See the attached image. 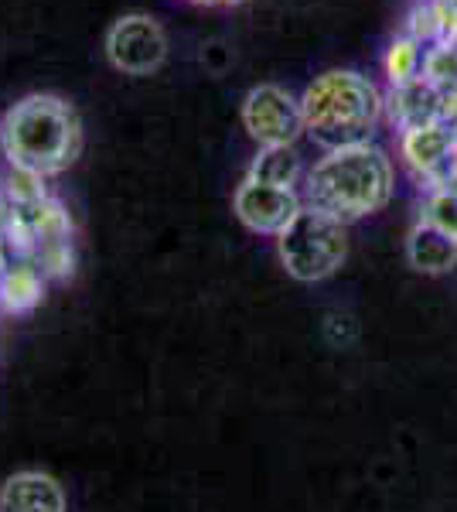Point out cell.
Returning a JSON list of instances; mask_svg holds the SVG:
<instances>
[{
    "label": "cell",
    "mask_w": 457,
    "mask_h": 512,
    "mask_svg": "<svg viewBox=\"0 0 457 512\" xmlns=\"http://www.w3.org/2000/svg\"><path fill=\"white\" fill-rule=\"evenodd\" d=\"M423 79L440 93L457 89V41H437L423 52Z\"/></svg>",
    "instance_id": "cell-15"
},
{
    "label": "cell",
    "mask_w": 457,
    "mask_h": 512,
    "mask_svg": "<svg viewBox=\"0 0 457 512\" xmlns=\"http://www.w3.org/2000/svg\"><path fill=\"white\" fill-rule=\"evenodd\" d=\"M406 35L427 48L444 41V21H440L437 0H417V4H413V11L406 14Z\"/></svg>",
    "instance_id": "cell-18"
},
{
    "label": "cell",
    "mask_w": 457,
    "mask_h": 512,
    "mask_svg": "<svg viewBox=\"0 0 457 512\" xmlns=\"http://www.w3.org/2000/svg\"><path fill=\"white\" fill-rule=\"evenodd\" d=\"M277 253H280V263H284L287 274L294 280L314 284V280L331 277L348 256L345 222L304 205L301 216L277 236Z\"/></svg>",
    "instance_id": "cell-4"
},
{
    "label": "cell",
    "mask_w": 457,
    "mask_h": 512,
    "mask_svg": "<svg viewBox=\"0 0 457 512\" xmlns=\"http://www.w3.org/2000/svg\"><path fill=\"white\" fill-rule=\"evenodd\" d=\"M31 263L45 274V280H65L72 277V267H76V246H72V236L69 239H48L31 250L28 256Z\"/></svg>",
    "instance_id": "cell-16"
},
{
    "label": "cell",
    "mask_w": 457,
    "mask_h": 512,
    "mask_svg": "<svg viewBox=\"0 0 457 512\" xmlns=\"http://www.w3.org/2000/svg\"><path fill=\"white\" fill-rule=\"evenodd\" d=\"M304 130L324 151L369 144L376 134L386 99L359 72H324L304 89Z\"/></svg>",
    "instance_id": "cell-3"
},
{
    "label": "cell",
    "mask_w": 457,
    "mask_h": 512,
    "mask_svg": "<svg viewBox=\"0 0 457 512\" xmlns=\"http://www.w3.org/2000/svg\"><path fill=\"white\" fill-rule=\"evenodd\" d=\"M396 175L386 154L372 144L342 147V151H328L304 175V205L314 212L355 222L372 212L386 209L393 198Z\"/></svg>",
    "instance_id": "cell-2"
},
{
    "label": "cell",
    "mask_w": 457,
    "mask_h": 512,
    "mask_svg": "<svg viewBox=\"0 0 457 512\" xmlns=\"http://www.w3.org/2000/svg\"><path fill=\"white\" fill-rule=\"evenodd\" d=\"M106 55L127 76H151L168 55V35L151 14H127L106 35Z\"/></svg>",
    "instance_id": "cell-6"
},
{
    "label": "cell",
    "mask_w": 457,
    "mask_h": 512,
    "mask_svg": "<svg viewBox=\"0 0 457 512\" xmlns=\"http://www.w3.org/2000/svg\"><path fill=\"white\" fill-rule=\"evenodd\" d=\"M45 274L28 260V256H14L7 270L0 274V315H28L45 297Z\"/></svg>",
    "instance_id": "cell-11"
},
{
    "label": "cell",
    "mask_w": 457,
    "mask_h": 512,
    "mask_svg": "<svg viewBox=\"0 0 457 512\" xmlns=\"http://www.w3.org/2000/svg\"><path fill=\"white\" fill-rule=\"evenodd\" d=\"M304 161L297 154L294 144L284 147H260V154L249 164V181H260V185L270 188H287V192H297V185L304 181Z\"/></svg>",
    "instance_id": "cell-13"
},
{
    "label": "cell",
    "mask_w": 457,
    "mask_h": 512,
    "mask_svg": "<svg viewBox=\"0 0 457 512\" xmlns=\"http://www.w3.org/2000/svg\"><path fill=\"white\" fill-rule=\"evenodd\" d=\"M0 154L7 168L55 178L82 154V123L72 103L58 96H24L0 120Z\"/></svg>",
    "instance_id": "cell-1"
},
{
    "label": "cell",
    "mask_w": 457,
    "mask_h": 512,
    "mask_svg": "<svg viewBox=\"0 0 457 512\" xmlns=\"http://www.w3.org/2000/svg\"><path fill=\"white\" fill-rule=\"evenodd\" d=\"M386 113L400 130H417V127H427V123H437L440 89L430 86L423 76L406 82V86H396L386 99Z\"/></svg>",
    "instance_id": "cell-10"
},
{
    "label": "cell",
    "mask_w": 457,
    "mask_h": 512,
    "mask_svg": "<svg viewBox=\"0 0 457 512\" xmlns=\"http://www.w3.org/2000/svg\"><path fill=\"white\" fill-rule=\"evenodd\" d=\"M0 512H69V506L52 475L18 472L0 485Z\"/></svg>",
    "instance_id": "cell-9"
},
{
    "label": "cell",
    "mask_w": 457,
    "mask_h": 512,
    "mask_svg": "<svg viewBox=\"0 0 457 512\" xmlns=\"http://www.w3.org/2000/svg\"><path fill=\"white\" fill-rule=\"evenodd\" d=\"M454 137L444 123H427V127H417V130H403L400 134V151H403V161L406 168L413 171L420 181H427V188H434L440 175H444L447 161L454 154Z\"/></svg>",
    "instance_id": "cell-8"
},
{
    "label": "cell",
    "mask_w": 457,
    "mask_h": 512,
    "mask_svg": "<svg viewBox=\"0 0 457 512\" xmlns=\"http://www.w3.org/2000/svg\"><path fill=\"white\" fill-rule=\"evenodd\" d=\"M243 127L260 147L297 144L304 130V106L284 86H256L243 103Z\"/></svg>",
    "instance_id": "cell-5"
},
{
    "label": "cell",
    "mask_w": 457,
    "mask_h": 512,
    "mask_svg": "<svg viewBox=\"0 0 457 512\" xmlns=\"http://www.w3.org/2000/svg\"><path fill=\"white\" fill-rule=\"evenodd\" d=\"M11 260H14L11 246H7V239L0 236V274H4V270H7V263H11Z\"/></svg>",
    "instance_id": "cell-20"
},
{
    "label": "cell",
    "mask_w": 457,
    "mask_h": 512,
    "mask_svg": "<svg viewBox=\"0 0 457 512\" xmlns=\"http://www.w3.org/2000/svg\"><path fill=\"white\" fill-rule=\"evenodd\" d=\"M191 4H205V7H219V4H243V0H191Z\"/></svg>",
    "instance_id": "cell-21"
},
{
    "label": "cell",
    "mask_w": 457,
    "mask_h": 512,
    "mask_svg": "<svg viewBox=\"0 0 457 512\" xmlns=\"http://www.w3.org/2000/svg\"><path fill=\"white\" fill-rule=\"evenodd\" d=\"M236 219L260 236H280L304 212V198L287 188H270L260 181H243L232 195Z\"/></svg>",
    "instance_id": "cell-7"
},
{
    "label": "cell",
    "mask_w": 457,
    "mask_h": 512,
    "mask_svg": "<svg viewBox=\"0 0 457 512\" xmlns=\"http://www.w3.org/2000/svg\"><path fill=\"white\" fill-rule=\"evenodd\" d=\"M406 256H410V267L420 274H447L457 263V239L444 236L427 222H417L406 239Z\"/></svg>",
    "instance_id": "cell-12"
},
{
    "label": "cell",
    "mask_w": 457,
    "mask_h": 512,
    "mask_svg": "<svg viewBox=\"0 0 457 512\" xmlns=\"http://www.w3.org/2000/svg\"><path fill=\"white\" fill-rule=\"evenodd\" d=\"M420 222H427V226L440 229L444 236L457 239V192L454 188H434V192L423 198Z\"/></svg>",
    "instance_id": "cell-17"
},
{
    "label": "cell",
    "mask_w": 457,
    "mask_h": 512,
    "mask_svg": "<svg viewBox=\"0 0 457 512\" xmlns=\"http://www.w3.org/2000/svg\"><path fill=\"white\" fill-rule=\"evenodd\" d=\"M423 52L427 48L420 41H413L410 35H400L393 45L386 48V59H382V69H386L389 86H406V82L423 76Z\"/></svg>",
    "instance_id": "cell-14"
},
{
    "label": "cell",
    "mask_w": 457,
    "mask_h": 512,
    "mask_svg": "<svg viewBox=\"0 0 457 512\" xmlns=\"http://www.w3.org/2000/svg\"><path fill=\"white\" fill-rule=\"evenodd\" d=\"M0 188H4L7 202L11 205H35L41 198H48V188H45V178L41 175H31V171H21V168H7L4 178H0Z\"/></svg>",
    "instance_id": "cell-19"
}]
</instances>
